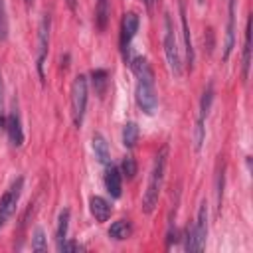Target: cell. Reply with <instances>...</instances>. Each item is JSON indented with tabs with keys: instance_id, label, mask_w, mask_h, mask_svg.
Instances as JSON below:
<instances>
[{
	"instance_id": "1",
	"label": "cell",
	"mask_w": 253,
	"mask_h": 253,
	"mask_svg": "<svg viewBox=\"0 0 253 253\" xmlns=\"http://www.w3.org/2000/svg\"><path fill=\"white\" fill-rule=\"evenodd\" d=\"M128 65H130L132 73L136 75V91H134L136 103L146 115H152L158 105L156 89H154V71H152L150 63L140 55H134Z\"/></svg>"
},
{
	"instance_id": "2",
	"label": "cell",
	"mask_w": 253,
	"mask_h": 253,
	"mask_svg": "<svg viewBox=\"0 0 253 253\" xmlns=\"http://www.w3.org/2000/svg\"><path fill=\"white\" fill-rule=\"evenodd\" d=\"M166 162H168V146H162L156 156H154V164L150 170V180L142 198V211L144 213H152L156 204H158V196L164 184V172H166Z\"/></svg>"
},
{
	"instance_id": "3",
	"label": "cell",
	"mask_w": 253,
	"mask_h": 253,
	"mask_svg": "<svg viewBox=\"0 0 253 253\" xmlns=\"http://www.w3.org/2000/svg\"><path fill=\"white\" fill-rule=\"evenodd\" d=\"M164 53H166V61L170 71L180 77L182 75V59H180V51H178V42H176V34L172 28V20L166 14L164 16Z\"/></svg>"
},
{
	"instance_id": "4",
	"label": "cell",
	"mask_w": 253,
	"mask_h": 253,
	"mask_svg": "<svg viewBox=\"0 0 253 253\" xmlns=\"http://www.w3.org/2000/svg\"><path fill=\"white\" fill-rule=\"evenodd\" d=\"M85 107H87V77L77 75L71 85V115L75 126H81L85 117Z\"/></svg>"
},
{
	"instance_id": "5",
	"label": "cell",
	"mask_w": 253,
	"mask_h": 253,
	"mask_svg": "<svg viewBox=\"0 0 253 253\" xmlns=\"http://www.w3.org/2000/svg\"><path fill=\"white\" fill-rule=\"evenodd\" d=\"M138 16L134 12H126L123 16V24H121V49H123V55L126 59V63H130V59L134 57L132 51H130V42L132 38L136 36L138 32Z\"/></svg>"
},
{
	"instance_id": "6",
	"label": "cell",
	"mask_w": 253,
	"mask_h": 253,
	"mask_svg": "<svg viewBox=\"0 0 253 253\" xmlns=\"http://www.w3.org/2000/svg\"><path fill=\"white\" fill-rule=\"evenodd\" d=\"M22 186H24V178L14 180V184L4 192V196L0 198V229L4 227V223L10 219V215L16 211V204L20 200L22 194Z\"/></svg>"
},
{
	"instance_id": "7",
	"label": "cell",
	"mask_w": 253,
	"mask_h": 253,
	"mask_svg": "<svg viewBox=\"0 0 253 253\" xmlns=\"http://www.w3.org/2000/svg\"><path fill=\"white\" fill-rule=\"evenodd\" d=\"M49 28H51L49 14H43L40 28H38V73L42 79H43V61H45L47 45H49Z\"/></svg>"
},
{
	"instance_id": "8",
	"label": "cell",
	"mask_w": 253,
	"mask_h": 253,
	"mask_svg": "<svg viewBox=\"0 0 253 253\" xmlns=\"http://www.w3.org/2000/svg\"><path fill=\"white\" fill-rule=\"evenodd\" d=\"M192 235H194V251H202L206 247V235H208V204L206 202L200 204L198 217L192 227Z\"/></svg>"
},
{
	"instance_id": "9",
	"label": "cell",
	"mask_w": 253,
	"mask_h": 253,
	"mask_svg": "<svg viewBox=\"0 0 253 253\" xmlns=\"http://www.w3.org/2000/svg\"><path fill=\"white\" fill-rule=\"evenodd\" d=\"M6 132H8V138L14 146H22L24 142V130H22V119H20V113H18V107L14 103L12 107V113L6 117Z\"/></svg>"
},
{
	"instance_id": "10",
	"label": "cell",
	"mask_w": 253,
	"mask_h": 253,
	"mask_svg": "<svg viewBox=\"0 0 253 253\" xmlns=\"http://www.w3.org/2000/svg\"><path fill=\"white\" fill-rule=\"evenodd\" d=\"M235 43V0H227V26H225V43H223V61L229 59Z\"/></svg>"
},
{
	"instance_id": "11",
	"label": "cell",
	"mask_w": 253,
	"mask_h": 253,
	"mask_svg": "<svg viewBox=\"0 0 253 253\" xmlns=\"http://www.w3.org/2000/svg\"><path fill=\"white\" fill-rule=\"evenodd\" d=\"M180 8V24H182V38H184V47H186V61L192 69L194 65V45H192V36H190V28H188V18H186V4L184 0L178 2Z\"/></svg>"
},
{
	"instance_id": "12",
	"label": "cell",
	"mask_w": 253,
	"mask_h": 253,
	"mask_svg": "<svg viewBox=\"0 0 253 253\" xmlns=\"http://www.w3.org/2000/svg\"><path fill=\"white\" fill-rule=\"evenodd\" d=\"M105 188L107 192L113 196V198H121V192H123V176L119 172V168L111 166L105 174Z\"/></svg>"
},
{
	"instance_id": "13",
	"label": "cell",
	"mask_w": 253,
	"mask_h": 253,
	"mask_svg": "<svg viewBox=\"0 0 253 253\" xmlns=\"http://www.w3.org/2000/svg\"><path fill=\"white\" fill-rule=\"evenodd\" d=\"M89 210L97 221H107L111 217V204L101 196H93L89 200Z\"/></svg>"
},
{
	"instance_id": "14",
	"label": "cell",
	"mask_w": 253,
	"mask_h": 253,
	"mask_svg": "<svg viewBox=\"0 0 253 253\" xmlns=\"http://www.w3.org/2000/svg\"><path fill=\"white\" fill-rule=\"evenodd\" d=\"M249 65H251V18L245 26V43H243V57H241V77L247 81L249 77Z\"/></svg>"
},
{
	"instance_id": "15",
	"label": "cell",
	"mask_w": 253,
	"mask_h": 253,
	"mask_svg": "<svg viewBox=\"0 0 253 253\" xmlns=\"http://www.w3.org/2000/svg\"><path fill=\"white\" fill-rule=\"evenodd\" d=\"M91 142H93L95 158H97L101 164H111V150H109V144H107L105 136H103L101 132H95Z\"/></svg>"
},
{
	"instance_id": "16",
	"label": "cell",
	"mask_w": 253,
	"mask_h": 253,
	"mask_svg": "<svg viewBox=\"0 0 253 253\" xmlns=\"http://www.w3.org/2000/svg\"><path fill=\"white\" fill-rule=\"evenodd\" d=\"M109 16H111V2L109 0H97V6H95V24H97V28L101 32L107 28Z\"/></svg>"
},
{
	"instance_id": "17",
	"label": "cell",
	"mask_w": 253,
	"mask_h": 253,
	"mask_svg": "<svg viewBox=\"0 0 253 253\" xmlns=\"http://www.w3.org/2000/svg\"><path fill=\"white\" fill-rule=\"evenodd\" d=\"M67 229H69V210L65 208V210L59 213L57 229H55V245H57V251H59V247L63 245V241L67 239Z\"/></svg>"
},
{
	"instance_id": "18",
	"label": "cell",
	"mask_w": 253,
	"mask_h": 253,
	"mask_svg": "<svg viewBox=\"0 0 253 253\" xmlns=\"http://www.w3.org/2000/svg\"><path fill=\"white\" fill-rule=\"evenodd\" d=\"M130 233H132V227H130V223H128L126 219H119V221H115V223L109 227V235H111L113 239H117V241L126 239Z\"/></svg>"
},
{
	"instance_id": "19",
	"label": "cell",
	"mask_w": 253,
	"mask_h": 253,
	"mask_svg": "<svg viewBox=\"0 0 253 253\" xmlns=\"http://www.w3.org/2000/svg\"><path fill=\"white\" fill-rule=\"evenodd\" d=\"M107 81H109V75H107L105 69H95V71H91V83H93V89H95V93H97L99 97L105 95V91H107Z\"/></svg>"
},
{
	"instance_id": "20",
	"label": "cell",
	"mask_w": 253,
	"mask_h": 253,
	"mask_svg": "<svg viewBox=\"0 0 253 253\" xmlns=\"http://www.w3.org/2000/svg\"><path fill=\"white\" fill-rule=\"evenodd\" d=\"M213 97H215L213 85H211V83H208V87H206V89H204V93H202V101H200V119H204V121H206V117L210 115V109H211Z\"/></svg>"
},
{
	"instance_id": "21",
	"label": "cell",
	"mask_w": 253,
	"mask_h": 253,
	"mask_svg": "<svg viewBox=\"0 0 253 253\" xmlns=\"http://www.w3.org/2000/svg\"><path fill=\"white\" fill-rule=\"evenodd\" d=\"M136 140H138V125L130 121V123H126L125 128H123V144H125L126 148H132V146L136 144Z\"/></svg>"
},
{
	"instance_id": "22",
	"label": "cell",
	"mask_w": 253,
	"mask_h": 253,
	"mask_svg": "<svg viewBox=\"0 0 253 253\" xmlns=\"http://www.w3.org/2000/svg\"><path fill=\"white\" fill-rule=\"evenodd\" d=\"M8 32H10V24H8L6 2L0 0V42H6L8 40Z\"/></svg>"
},
{
	"instance_id": "23",
	"label": "cell",
	"mask_w": 253,
	"mask_h": 253,
	"mask_svg": "<svg viewBox=\"0 0 253 253\" xmlns=\"http://www.w3.org/2000/svg\"><path fill=\"white\" fill-rule=\"evenodd\" d=\"M204 138H206V132H204V119L198 117V121H196V130H194V148H196V150L202 148Z\"/></svg>"
},
{
	"instance_id": "24",
	"label": "cell",
	"mask_w": 253,
	"mask_h": 253,
	"mask_svg": "<svg viewBox=\"0 0 253 253\" xmlns=\"http://www.w3.org/2000/svg\"><path fill=\"white\" fill-rule=\"evenodd\" d=\"M121 174L126 176V178H134V174H136V160H134L132 156H126V158L123 160V164H121Z\"/></svg>"
},
{
	"instance_id": "25",
	"label": "cell",
	"mask_w": 253,
	"mask_h": 253,
	"mask_svg": "<svg viewBox=\"0 0 253 253\" xmlns=\"http://www.w3.org/2000/svg\"><path fill=\"white\" fill-rule=\"evenodd\" d=\"M32 249L34 251H45V235L42 227H36L34 237H32Z\"/></svg>"
},
{
	"instance_id": "26",
	"label": "cell",
	"mask_w": 253,
	"mask_h": 253,
	"mask_svg": "<svg viewBox=\"0 0 253 253\" xmlns=\"http://www.w3.org/2000/svg\"><path fill=\"white\" fill-rule=\"evenodd\" d=\"M4 85H2V73H0V128L6 130V117H4Z\"/></svg>"
},
{
	"instance_id": "27",
	"label": "cell",
	"mask_w": 253,
	"mask_h": 253,
	"mask_svg": "<svg viewBox=\"0 0 253 253\" xmlns=\"http://www.w3.org/2000/svg\"><path fill=\"white\" fill-rule=\"evenodd\" d=\"M65 4H67V8H69L71 12L77 10V0H65Z\"/></svg>"
},
{
	"instance_id": "28",
	"label": "cell",
	"mask_w": 253,
	"mask_h": 253,
	"mask_svg": "<svg viewBox=\"0 0 253 253\" xmlns=\"http://www.w3.org/2000/svg\"><path fill=\"white\" fill-rule=\"evenodd\" d=\"M144 2H146V6H150V0H144Z\"/></svg>"
},
{
	"instance_id": "29",
	"label": "cell",
	"mask_w": 253,
	"mask_h": 253,
	"mask_svg": "<svg viewBox=\"0 0 253 253\" xmlns=\"http://www.w3.org/2000/svg\"><path fill=\"white\" fill-rule=\"evenodd\" d=\"M198 4H204V0H198Z\"/></svg>"
},
{
	"instance_id": "30",
	"label": "cell",
	"mask_w": 253,
	"mask_h": 253,
	"mask_svg": "<svg viewBox=\"0 0 253 253\" xmlns=\"http://www.w3.org/2000/svg\"><path fill=\"white\" fill-rule=\"evenodd\" d=\"M28 2H30V0H28Z\"/></svg>"
}]
</instances>
